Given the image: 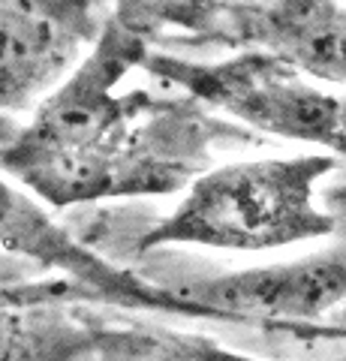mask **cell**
Instances as JSON below:
<instances>
[{
	"mask_svg": "<svg viewBox=\"0 0 346 361\" xmlns=\"http://www.w3.org/2000/svg\"><path fill=\"white\" fill-rule=\"evenodd\" d=\"M340 361H346V358H340Z\"/></svg>",
	"mask_w": 346,
	"mask_h": 361,
	"instance_id": "30bf717a",
	"label": "cell"
},
{
	"mask_svg": "<svg viewBox=\"0 0 346 361\" xmlns=\"http://www.w3.org/2000/svg\"><path fill=\"white\" fill-rule=\"evenodd\" d=\"M331 172L334 157L326 154L259 157L205 169L187 184L181 202L142 235L139 250L259 253L326 238L334 232V217L316 205V187Z\"/></svg>",
	"mask_w": 346,
	"mask_h": 361,
	"instance_id": "7a4b0ae2",
	"label": "cell"
},
{
	"mask_svg": "<svg viewBox=\"0 0 346 361\" xmlns=\"http://www.w3.org/2000/svg\"><path fill=\"white\" fill-rule=\"evenodd\" d=\"M142 70L181 87L196 106L229 115L256 133L314 145L326 157H346V97L265 51H238L223 61L148 51Z\"/></svg>",
	"mask_w": 346,
	"mask_h": 361,
	"instance_id": "3957f363",
	"label": "cell"
},
{
	"mask_svg": "<svg viewBox=\"0 0 346 361\" xmlns=\"http://www.w3.org/2000/svg\"><path fill=\"white\" fill-rule=\"evenodd\" d=\"M0 250L61 271L85 295L99 301L136 310L190 316V319H214L208 310L178 298L169 286H154L148 280H139L132 271L118 268L115 262L94 253L87 244L73 238L63 226L54 223L51 214L37 199L21 193L4 172H0Z\"/></svg>",
	"mask_w": 346,
	"mask_h": 361,
	"instance_id": "8992f818",
	"label": "cell"
},
{
	"mask_svg": "<svg viewBox=\"0 0 346 361\" xmlns=\"http://www.w3.org/2000/svg\"><path fill=\"white\" fill-rule=\"evenodd\" d=\"M148 51L127 18L111 16L0 151V172L51 208L187 190L205 172L214 142L235 130L193 99L118 90Z\"/></svg>",
	"mask_w": 346,
	"mask_h": 361,
	"instance_id": "6da1fadb",
	"label": "cell"
},
{
	"mask_svg": "<svg viewBox=\"0 0 346 361\" xmlns=\"http://www.w3.org/2000/svg\"><path fill=\"white\" fill-rule=\"evenodd\" d=\"M73 283L0 286V361H91L106 325L73 310Z\"/></svg>",
	"mask_w": 346,
	"mask_h": 361,
	"instance_id": "ba28073f",
	"label": "cell"
},
{
	"mask_svg": "<svg viewBox=\"0 0 346 361\" xmlns=\"http://www.w3.org/2000/svg\"><path fill=\"white\" fill-rule=\"evenodd\" d=\"M118 13L148 42L160 30H175L187 39L265 51L319 85L346 87V6L340 4H121Z\"/></svg>",
	"mask_w": 346,
	"mask_h": 361,
	"instance_id": "277c9868",
	"label": "cell"
},
{
	"mask_svg": "<svg viewBox=\"0 0 346 361\" xmlns=\"http://www.w3.org/2000/svg\"><path fill=\"white\" fill-rule=\"evenodd\" d=\"M178 298L208 310L217 322L316 329L346 310V256L314 253L292 262L190 280L169 286Z\"/></svg>",
	"mask_w": 346,
	"mask_h": 361,
	"instance_id": "5b68a950",
	"label": "cell"
},
{
	"mask_svg": "<svg viewBox=\"0 0 346 361\" xmlns=\"http://www.w3.org/2000/svg\"><path fill=\"white\" fill-rule=\"evenodd\" d=\"M91 361H262L208 337L166 329H103Z\"/></svg>",
	"mask_w": 346,
	"mask_h": 361,
	"instance_id": "9c48e42d",
	"label": "cell"
},
{
	"mask_svg": "<svg viewBox=\"0 0 346 361\" xmlns=\"http://www.w3.org/2000/svg\"><path fill=\"white\" fill-rule=\"evenodd\" d=\"M103 25L87 4H0V109L51 94Z\"/></svg>",
	"mask_w": 346,
	"mask_h": 361,
	"instance_id": "52a82bcc",
	"label": "cell"
}]
</instances>
